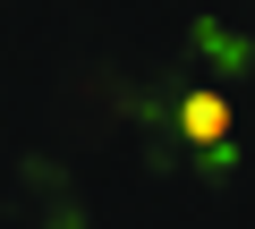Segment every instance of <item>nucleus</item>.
Returning <instances> with one entry per match:
<instances>
[{"label":"nucleus","instance_id":"obj_1","mask_svg":"<svg viewBox=\"0 0 255 229\" xmlns=\"http://www.w3.org/2000/svg\"><path fill=\"white\" fill-rule=\"evenodd\" d=\"M179 128H187L196 145H221V136H230V102H221V93H187V102H179Z\"/></svg>","mask_w":255,"mask_h":229}]
</instances>
